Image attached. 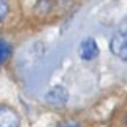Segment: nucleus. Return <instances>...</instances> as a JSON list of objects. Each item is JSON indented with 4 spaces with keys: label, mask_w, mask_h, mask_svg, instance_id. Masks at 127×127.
<instances>
[{
    "label": "nucleus",
    "mask_w": 127,
    "mask_h": 127,
    "mask_svg": "<svg viewBox=\"0 0 127 127\" xmlns=\"http://www.w3.org/2000/svg\"><path fill=\"white\" fill-rule=\"evenodd\" d=\"M11 56V47L5 39H0V64H5Z\"/></svg>",
    "instance_id": "5"
},
{
    "label": "nucleus",
    "mask_w": 127,
    "mask_h": 127,
    "mask_svg": "<svg viewBox=\"0 0 127 127\" xmlns=\"http://www.w3.org/2000/svg\"><path fill=\"white\" fill-rule=\"evenodd\" d=\"M46 103L51 106H56V108H60V106H65L68 101V90L64 85H54L51 90L46 93L44 96Z\"/></svg>",
    "instance_id": "2"
},
{
    "label": "nucleus",
    "mask_w": 127,
    "mask_h": 127,
    "mask_svg": "<svg viewBox=\"0 0 127 127\" xmlns=\"http://www.w3.org/2000/svg\"><path fill=\"white\" fill-rule=\"evenodd\" d=\"M8 13V2L7 0H0V21L7 16Z\"/></svg>",
    "instance_id": "7"
},
{
    "label": "nucleus",
    "mask_w": 127,
    "mask_h": 127,
    "mask_svg": "<svg viewBox=\"0 0 127 127\" xmlns=\"http://www.w3.org/2000/svg\"><path fill=\"white\" fill-rule=\"evenodd\" d=\"M0 127H20V116L10 106L0 104Z\"/></svg>",
    "instance_id": "4"
},
{
    "label": "nucleus",
    "mask_w": 127,
    "mask_h": 127,
    "mask_svg": "<svg viewBox=\"0 0 127 127\" xmlns=\"http://www.w3.org/2000/svg\"><path fill=\"white\" fill-rule=\"evenodd\" d=\"M101 127H103V126H101Z\"/></svg>",
    "instance_id": "8"
},
{
    "label": "nucleus",
    "mask_w": 127,
    "mask_h": 127,
    "mask_svg": "<svg viewBox=\"0 0 127 127\" xmlns=\"http://www.w3.org/2000/svg\"><path fill=\"white\" fill-rule=\"evenodd\" d=\"M98 54H99V47H98L96 41H95V37H86L80 42L78 46V56L82 60L85 62H90V60L96 59Z\"/></svg>",
    "instance_id": "3"
},
{
    "label": "nucleus",
    "mask_w": 127,
    "mask_h": 127,
    "mask_svg": "<svg viewBox=\"0 0 127 127\" xmlns=\"http://www.w3.org/2000/svg\"><path fill=\"white\" fill-rule=\"evenodd\" d=\"M57 127H82V124H80V121L73 119V117H68V119H64Z\"/></svg>",
    "instance_id": "6"
},
{
    "label": "nucleus",
    "mask_w": 127,
    "mask_h": 127,
    "mask_svg": "<svg viewBox=\"0 0 127 127\" xmlns=\"http://www.w3.org/2000/svg\"><path fill=\"white\" fill-rule=\"evenodd\" d=\"M109 49H111L114 57H117L122 62H127V30L119 31L117 34H114L111 37Z\"/></svg>",
    "instance_id": "1"
}]
</instances>
